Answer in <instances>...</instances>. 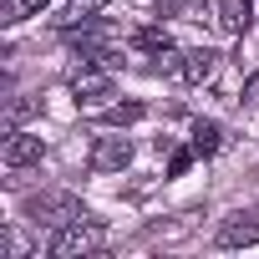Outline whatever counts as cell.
<instances>
[{"instance_id":"1","label":"cell","mask_w":259,"mask_h":259,"mask_svg":"<svg viewBox=\"0 0 259 259\" xmlns=\"http://www.w3.org/2000/svg\"><path fill=\"white\" fill-rule=\"evenodd\" d=\"M102 249H107V229L87 224V219L56 229V239H51V259H81V254H102Z\"/></svg>"},{"instance_id":"2","label":"cell","mask_w":259,"mask_h":259,"mask_svg":"<svg viewBox=\"0 0 259 259\" xmlns=\"http://www.w3.org/2000/svg\"><path fill=\"white\" fill-rule=\"evenodd\" d=\"M26 219H31L36 229H41V224L66 229V224L81 219V203H76L71 193H36V198H26Z\"/></svg>"},{"instance_id":"3","label":"cell","mask_w":259,"mask_h":259,"mask_svg":"<svg viewBox=\"0 0 259 259\" xmlns=\"http://www.w3.org/2000/svg\"><path fill=\"white\" fill-rule=\"evenodd\" d=\"M127 163H133V143L127 138H97V148H92V168L97 173H122Z\"/></svg>"},{"instance_id":"4","label":"cell","mask_w":259,"mask_h":259,"mask_svg":"<svg viewBox=\"0 0 259 259\" xmlns=\"http://www.w3.org/2000/svg\"><path fill=\"white\" fill-rule=\"evenodd\" d=\"M71 92H76V102H102V97H112V76L97 71L92 61H81L71 71Z\"/></svg>"},{"instance_id":"5","label":"cell","mask_w":259,"mask_h":259,"mask_svg":"<svg viewBox=\"0 0 259 259\" xmlns=\"http://www.w3.org/2000/svg\"><path fill=\"white\" fill-rule=\"evenodd\" d=\"M41 153H46V143L41 138H31V133H16L11 127V138H6V168H31V163H41Z\"/></svg>"},{"instance_id":"6","label":"cell","mask_w":259,"mask_h":259,"mask_svg":"<svg viewBox=\"0 0 259 259\" xmlns=\"http://www.w3.org/2000/svg\"><path fill=\"white\" fill-rule=\"evenodd\" d=\"M213 66H219V51H208V46H193V51H183V61H178V76H183L188 87H198V81H208V76H213Z\"/></svg>"},{"instance_id":"7","label":"cell","mask_w":259,"mask_h":259,"mask_svg":"<svg viewBox=\"0 0 259 259\" xmlns=\"http://www.w3.org/2000/svg\"><path fill=\"white\" fill-rule=\"evenodd\" d=\"M219 244H224V249L259 244V224H254V219H244V213H234V219H224V224H219Z\"/></svg>"},{"instance_id":"8","label":"cell","mask_w":259,"mask_h":259,"mask_svg":"<svg viewBox=\"0 0 259 259\" xmlns=\"http://www.w3.org/2000/svg\"><path fill=\"white\" fill-rule=\"evenodd\" d=\"M244 26H249V0H219V31L244 36Z\"/></svg>"},{"instance_id":"9","label":"cell","mask_w":259,"mask_h":259,"mask_svg":"<svg viewBox=\"0 0 259 259\" xmlns=\"http://www.w3.org/2000/svg\"><path fill=\"white\" fill-rule=\"evenodd\" d=\"M143 112H148L143 102H122V107H107L97 122H102V127H133V122H143Z\"/></svg>"},{"instance_id":"10","label":"cell","mask_w":259,"mask_h":259,"mask_svg":"<svg viewBox=\"0 0 259 259\" xmlns=\"http://www.w3.org/2000/svg\"><path fill=\"white\" fill-rule=\"evenodd\" d=\"M193 153L198 158H208V153H219V143H224V133H219V122H193Z\"/></svg>"},{"instance_id":"11","label":"cell","mask_w":259,"mask_h":259,"mask_svg":"<svg viewBox=\"0 0 259 259\" xmlns=\"http://www.w3.org/2000/svg\"><path fill=\"white\" fill-rule=\"evenodd\" d=\"M133 46H143V51H158V56H173V41H168V31H158V26H143V31H133Z\"/></svg>"},{"instance_id":"12","label":"cell","mask_w":259,"mask_h":259,"mask_svg":"<svg viewBox=\"0 0 259 259\" xmlns=\"http://www.w3.org/2000/svg\"><path fill=\"white\" fill-rule=\"evenodd\" d=\"M97 6H102V0H71V6L61 11V26H66V31H81V26L97 16Z\"/></svg>"},{"instance_id":"13","label":"cell","mask_w":259,"mask_h":259,"mask_svg":"<svg viewBox=\"0 0 259 259\" xmlns=\"http://www.w3.org/2000/svg\"><path fill=\"white\" fill-rule=\"evenodd\" d=\"M193 158H198V153H193V143H188V148H178V153H173V158H168V178H183V173H188V163H193Z\"/></svg>"},{"instance_id":"14","label":"cell","mask_w":259,"mask_h":259,"mask_svg":"<svg viewBox=\"0 0 259 259\" xmlns=\"http://www.w3.org/2000/svg\"><path fill=\"white\" fill-rule=\"evenodd\" d=\"M46 6H51V0H21V11H26V16H36V11H46Z\"/></svg>"}]
</instances>
